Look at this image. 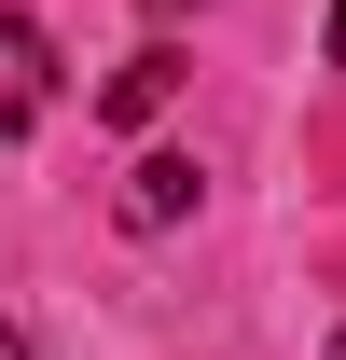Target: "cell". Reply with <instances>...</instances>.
Here are the masks:
<instances>
[{
	"mask_svg": "<svg viewBox=\"0 0 346 360\" xmlns=\"http://www.w3.org/2000/svg\"><path fill=\"white\" fill-rule=\"evenodd\" d=\"M0 360H28V333H14V319H0Z\"/></svg>",
	"mask_w": 346,
	"mask_h": 360,
	"instance_id": "277c9868",
	"label": "cell"
},
{
	"mask_svg": "<svg viewBox=\"0 0 346 360\" xmlns=\"http://www.w3.org/2000/svg\"><path fill=\"white\" fill-rule=\"evenodd\" d=\"M194 194H208V167H194V153H139L111 208H125V236H167V222H194Z\"/></svg>",
	"mask_w": 346,
	"mask_h": 360,
	"instance_id": "6da1fadb",
	"label": "cell"
},
{
	"mask_svg": "<svg viewBox=\"0 0 346 360\" xmlns=\"http://www.w3.org/2000/svg\"><path fill=\"white\" fill-rule=\"evenodd\" d=\"M333 360H346V333H333Z\"/></svg>",
	"mask_w": 346,
	"mask_h": 360,
	"instance_id": "52a82bcc",
	"label": "cell"
},
{
	"mask_svg": "<svg viewBox=\"0 0 346 360\" xmlns=\"http://www.w3.org/2000/svg\"><path fill=\"white\" fill-rule=\"evenodd\" d=\"M333 70H346V0H333Z\"/></svg>",
	"mask_w": 346,
	"mask_h": 360,
	"instance_id": "5b68a950",
	"label": "cell"
},
{
	"mask_svg": "<svg viewBox=\"0 0 346 360\" xmlns=\"http://www.w3.org/2000/svg\"><path fill=\"white\" fill-rule=\"evenodd\" d=\"M167 97H180V56H167V42H139L125 70H111V84H97V111H111V125H153V111H167Z\"/></svg>",
	"mask_w": 346,
	"mask_h": 360,
	"instance_id": "7a4b0ae2",
	"label": "cell"
},
{
	"mask_svg": "<svg viewBox=\"0 0 346 360\" xmlns=\"http://www.w3.org/2000/svg\"><path fill=\"white\" fill-rule=\"evenodd\" d=\"M153 14H194V0H153Z\"/></svg>",
	"mask_w": 346,
	"mask_h": 360,
	"instance_id": "8992f818",
	"label": "cell"
},
{
	"mask_svg": "<svg viewBox=\"0 0 346 360\" xmlns=\"http://www.w3.org/2000/svg\"><path fill=\"white\" fill-rule=\"evenodd\" d=\"M28 111H42V42L0 28V125H28Z\"/></svg>",
	"mask_w": 346,
	"mask_h": 360,
	"instance_id": "3957f363",
	"label": "cell"
}]
</instances>
